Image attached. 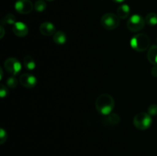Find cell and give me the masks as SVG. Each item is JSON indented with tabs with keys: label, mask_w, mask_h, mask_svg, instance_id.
<instances>
[{
	"label": "cell",
	"mask_w": 157,
	"mask_h": 156,
	"mask_svg": "<svg viewBox=\"0 0 157 156\" xmlns=\"http://www.w3.org/2000/svg\"><path fill=\"white\" fill-rule=\"evenodd\" d=\"M8 94H9L8 89L3 84H1V86H0V96H1V98L6 97Z\"/></svg>",
	"instance_id": "cell-22"
},
{
	"label": "cell",
	"mask_w": 157,
	"mask_h": 156,
	"mask_svg": "<svg viewBox=\"0 0 157 156\" xmlns=\"http://www.w3.org/2000/svg\"><path fill=\"white\" fill-rule=\"evenodd\" d=\"M12 32L16 36L23 38L29 34V28L24 22L16 21L12 25Z\"/></svg>",
	"instance_id": "cell-9"
},
{
	"label": "cell",
	"mask_w": 157,
	"mask_h": 156,
	"mask_svg": "<svg viewBox=\"0 0 157 156\" xmlns=\"http://www.w3.org/2000/svg\"><path fill=\"white\" fill-rule=\"evenodd\" d=\"M156 41H157V37H156Z\"/></svg>",
	"instance_id": "cell-28"
},
{
	"label": "cell",
	"mask_w": 157,
	"mask_h": 156,
	"mask_svg": "<svg viewBox=\"0 0 157 156\" xmlns=\"http://www.w3.org/2000/svg\"><path fill=\"white\" fill-rule=\"evenodd\" d=\"M147 59L153 65H157V45H152L148 49Z\"/></svg>",
	"instance_id": "cell-12"
},
{
	"label": "cell",
	"mask_w": 157,
	"mask_h": 156,
	"mask_svg": "<svg viewBox=\"0 0 157 156\" xmlns=\"http://www.w3.org/2000/svg\"><path fill=\"white\" fill-rule=\"evenodd\" d=\"M133 125L139 130H147L153 123L152 116L148 113H140L133 118Z\"/></svg>",
	"instance_id": "cell-3"
},
{
	"label": "cell",
	"mask_w": 157,
	"mask_h": 156,
	"mask_svg": "<svg viewBox=\"0 0 157 156\" xmlns=\"http://www.w3.org/2000/svg\"><path fill=\"white\" fill-rule=\"evenodd\" d=\"M130 14V8L127 4H123L118 7L117 10V15L121 19H126Z\"/></svg>",
	"instance_id": "cell-11"
},
{
	"label": "cell",
	"mask_w": 157,
	"mask_h": 156,
	"mask_svg": "<svg viewBox=\"0 0 157 156\" xmlns=\"http://www.w3.org/2000/svg\"><path fill=\"white\" fill-rule=\"evenodd\" d=\"M7 140V132L4 128H1L0 129V144L3 145Z\"/></svg>",
	"instance_id": "cell-21"
},
{
	"label": "cell",
	"mask_w": 157,
	"mask_h": 156,
	"mask_svg": "<svg viewBox=\"0 0 157 156\" xmlns=\"http://www.w3.org/2000/svg\"><path fill=\"white\" fill-rule=\"evenodd\" d=\"M152 75L155 77H157V65H153V67H152L151 70Z\"/></svg>",
	"instance_id": "cell-23"
},
{
	"label": "cell",
	"mask_w": 157,
	"mask_h": 156,
	"mask_svg": "<svg viewBox=\"0 0 157 156\" xmlns=\"http://www.w3.org/2000/svg\"><path fill=\"white\" fill-rule=\"evenodd\" d=\"M0 73H1V76H0V80L2 79V76H3V70H2V68H0Z\"/></svg>",
	"instance_id": "cell-26"
},
{
	"label": "cell",
	"mask_w": 157,
	"mask_h": 156,
	"mask_svg": "<svg viewBox=\"0 0 157 156\" xmlns=\"http://www.w3.org/2000/svg\"><path fill=\"white\" fill-rule=\"evenodd\" d=\"M150 39L145 34H138L130 40V46L133 50L138 52H144L150 48Z\"/></svg>",
	"instance_id": "cell-2"
},
{
	"label": "cell",
	"mask_w": 157,
	"mask_h": 156,
	"mask_svg": "<svg viewBox=\"0 0 157 156\" xmlns=\"http://www.w3.org/2000/svg\"><path fill=\"white\" fill-rule=\"evenodd\" d=\"M115 106V101L113 96L107 93L100 95L95 102V107L97 110L104 116L111 114Z\"/></svg>",
	"instance_id": "cell-1"
},
{
	"label": "cell",
	"mask_w": 157,
	"mask_h": 156,
	"mask_svg": "<svg viewBox=\"0 0 157 156\" xmlns=\"http://www.w3.org/2000/svg\"><path fill=\"white\" fill-rule=\"evenodd\" d=\"M105 121L108 123V125H114L120 122V117L117 114H110L108 115Z\"/></svg>",
	"instance_id": "cell-17"
},
{
	"label": "cell",
	"mask_w": 157,
	"mask_h": 156,
	"mask_svg": "<svg viewBox=\"0 0 157 156\" xmlns=\"http://www.w3.org/2000/svg\"><path fill=\"white\" fill-rule=\"evenodd\" d=\"M147 113H148L151 116H157V105L156 104H153V105L150 106L148 108V110H147Z\"/></svg>",
	"instance_id": "cell-20"
},
{
	"label": "cell",
	"mask_w": 157,
	"mask_h": 156,
	"mask_svg": "<svg viewBox=\"0 0 157 156\" xmlns=\"http://www.w3.org/2000/svg\"><path fill=\"white\" fill-rule=\"evenodd\" d=\"M39 31L41 32V35H44V36H51V35H54L56 32V27L53 23L50 22V21H44V22L41 23V25L39 27Z\"/></svg>",
	"instance_id": "cell-10"
},
{
	"label": "cell",
	"mask_w": 157,
	"mask_h": 156,
	"mask_svg": "<svg viewBox=\"0 0 157 156\" xmlns=\"http://www.w3.org/2000/svg\"><path fill=\"white\" fill-rule=\"evenodd\" d=\"M19 83L22 87H25V88L31 89L35 87L37 85V83H38V80L37 78L34 76L33 74H31V73H23L19 77Z\"/></svg>",
	"instance_id": "cell-8"
},
{
	"label": "cell",
	"mask_w": 157,
	"mask_h": 156,
	"mask_svg": "<svg viewBox=\"0 0 157 156\" xmlns=\"http://www.w3.org/2000/svg\"><path fill=\"white\" fill-rule=\"evenodd\" d=\"M0 32H1V35H0L1 36H0V38H2L5 35V29L4 28H3V25H2V24L1 26H0Z\"/></svg>",
	"instance_id": "cell-24"
},
{
	"label": "cell",
	"mask_w": 157,
	"mask_h": 156,
	"mask_svg": "<svg viewBox=\"0 0 157 156\" xmlns=\"http://www.w3.org/2000/svg\"><path fill=\"white\" fill-rule=\"evenodd\" d=\"M53 41H55V44L62 45L67 42V37L64 32H61V31H58L53 35Z\"/></svg>",
	"instance_id": "cell-13"
},
{
	"label": "cell",
	"mask_w": 157,
	"mask_h": 156,
	"mask_svg": "<svg viewBox=\"0 0 157 156\" xmlns=\"http://www.w3.org/2000/svg\"><path fill=\"white\" fill-rule=\"evenodd\" d=\"M101 23L107 30H113L120 24V18L113 13H106L101 17Z\"/></svg>",
	"instance_id": "cell-5"
},
{
	"label": "cell",
	"mask_w": 157,
	"mask_h": 156,
	"mask_svg": "<svg viewBox=\"0 0 157 156\" xmlns=\"http://www.w3.org/2000/svg\"><path fill=\"white\" fill-rule=\"evenodd\" d=\"M16 22V18H15V15H12V14H7L6 15H5L4 18L2 19V25H4V24H9V25H13Z\"/></svg>",
	"instance_id": "cell-16"
},
{
	"label": "cell",
	"mask_w": 157,
	"mask_h": 156,
	"mask_svg": "<svg viewBox=\"0 0 157 156\" xmlns=\"http://www.w3.org/2000/svg\"><path fill=\"white\" fill-rule=\"evenodd\" d=\"M46 1H48V2H52V1H54V0H46Z\"/></svg>",
	"instance_id": "cell-27"
},
{
	"label": "cell",
	"mask_w": 157,
	"mask_h": 156,
	"mask_svg": "<svg viewBox=\"0 0 157 156\" xmlns=\"http://www.w3.org/2000/svg\"><path fill=\"white\" fill-rule=\"evenodd\" d=\"M145 24V18H143L141 15L136 14L130 16L127 20V27L130 32H138L144 28Z\"/></svg>",
	"instance_id": "cell-4"
},
{
	"label": "cell",
	"mask_w": 157,
	"mask_h": 156,
	"mask_svg": "<svg viewBox=\"0 0 157 156\" xmlns=\"http://www.w3.org/2000/svg\"><path fill=\"white\" fill-rule=\"evenodd\" d=\"M23 64L26 70H33L36 67V63L34 58L30 55H26L25 57L23 60Z\"/></svg>",
	"instance_id": "cell-14"
},
{
	"label": "cell",
	"mask_w": 157,
	"mask_h": 156,
	"mask_svg": "<svg viewBox=\"0 0 157 156\" xmlns=\"http://www.w3.org/2000/svg\"><path fill=\"white\" fill-rule=\"evenodd\" d=\"M145 21L147 24L150 26H154L157 24V14L155 12H150L147 14L145 17Z\"/></svg>",
	"instance_id": "cell-15"
},
{
	"label": "cell",
	"mask_w": 157,
	"mask_h": 156,
	"mask_svg": "<svg viewBox=\"0 0 157 156\" xmlns=\"http://www.w3.org/2000/svg\"><path fill=\"white\" fill-rule=\"evenodd\" d=\"M46 8H47V4H46L44 0H38L35 3V6H34V9L38 12H44Z\"/></svg>",
	"instance_id": "cell-18"
},
{
	"label": "cell",
	"mask_w": 157,
	"mask_h": 156,
	"mask_svg": "<svg viewBox=\"0 0 157 156\" xmlns=\"http://www.w3.org/2000/svg\"><path fill=\"white\" fill-rule=\"evenodd\" d=\"M124 1H125V0H113V2H114L116 3H121Z\"/></svg>",
	"instance_id": "cell-25"
},
{
	"label": "cell",
	"mask_w": 157,
	"mask_h": 156,
	"mask_svg": "<svg viewBox=\"0 0 157 156\" xmlns=\"http://www.w3.org/2000/svg\"><path fill=\"white\" fill-rule=\"evenodd\" d=\"M34 6L31 0H17L15 9L17 12L21 15H27L32 12Z\"/></svg>",
	"instance_id": "cell-7"
},
{
	"label": "cell",
	"mask_w": 157,
	"mask_h": 156,
	"mask_svg": "<svg viewBox=\"0 0 157 156\" xmlns=\"http://www.w3.org/2000/svg\"><path fill=\"white\" fill-rule=\"evenodd\" d=\"M19 80L16 79L14 76H9L7 80H6V85L9 87V88H15L18 85V82Z\"/></svg>",
	"instance_id": "cell-19"
},
{
	"label": "cell",
	"mask_w": 157,
	"mask_h": 156,
	"mask_svg": "<svg viewBox=\"0 0 157 156\" xmlns=\"http://www.w3.org/2000/svg\"><path fill=\"white\" fill-rule=\"evenodd\" d=\"M4 67L8 73L16 76L21 70V64L17 58H9L4 62Z\"/></svg>",
	"instance_id": "cell-6"
}]
</instances>
